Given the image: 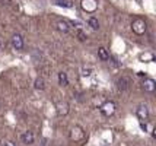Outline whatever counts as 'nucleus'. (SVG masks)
<instances>
[{
	"instance_id": "19",
	"label": "nucleus",
	"mask_w": 156,
	"mask_h": 146,
	"mask_svg": "<svg viewBox=\"0 0 156 146\" xmlns=\"http://www.w3.org/2000/svg\"><path fill=\"white\" fill-rule=\"evenodd\" d=\"M90 69H83L82 70V76H90Z\"/></svg>"
},
{
	"instance_id": "17",
	"label": "nucleus",
	"mask_w": 156,
	"mask_h": 146,
	"mask_svg": "<svg viewBox=\"0 0 156 146\" xmlns=\"http://www.w3.org/2000/svg\"><path fill=\"white\" fill-rule=\"evenodd\" d=\"M55 5L60 7H67V9L72 7V3H70L69 0H55Z\"/></svg>"
},
{
	"instance_id": "12",
	"label": "nucleus",
	"mask_w": 156,
	"mask_h": 146,
	"mask_svg": "<svg viewBox=\"0 0 156 146\" xmlns=\"http://www.w3.org/2000/svg\"><path fill=\"white\" fill-rule=\"evenodd\" d=\"M98 57L101 59L102 62H107V60H109L108 50L105 48V47H99V48H98Z\"/></svg>"
},
{
	"instance_id": "7",
	"label": "nucleus",
	"mask_w": 156,
	"mask_h": 146,
	"mask_svg": "<svg viewBox=\"0 0 156 146\" xmlns=\"http://www.w3.org/2000/svg\"><path fill=\"white\" fill-rule=\"evenodd\" d=\"M142 89L144 91V92H149V94H153L156 91V82L153 80V79H150V77H147V79H144L142 84Z\"/></svg>"
},
{
	"instance_id": "8",
	"label": "nucleus",
	"mask_w": 156,
	"mask_h": 146,
	"mask_svg": "<svg viewBox=\"0 0 156 146\" xmlns=\"http://www.w3.org/2000/svg\"><path fill=\"white\" fill-rule=\"evenodd\" d=\"M10 42H12V47L15 50H22L23 48V38L20 34H15L12 38H10Z\"/></svg>"
},
{
	"instance_id": "13",
	"label": "nucleus",
	"mask_w": 156,
	"mask_h": 146,
	"mask_svg": "<svg viewBox=\"0 0 156 146\" xmlns=\"http://www.w3.org/2000/svg\"><path fill=\"white\" fill-rule=\"evenodd\" d=\"M58 85L60 86H67L69 85V77L66 72H60L58 73Z\"/></svg>"
},
{
	"instance_id": "21",
	"label": "nucleus",
	"mask_w": 156,
	"mask_h": 146,
	"mask_svg": "<svg viewBox=\"0 0 156 146\" xmlns=\"http://www.w3.org/2000/svg\"><path fill=\"white\" fill-rule=\"evenodd\" d=\"M41 146H47V139H45V137L41 139Z\"/></svg>"
},
{
	"instance_id": "4",
	"label": "nucleus",
	"mask_w": 156,
	"mask_h": 146,
	"mask_svg": "<svg viewBox=\"0 0 156 146\" xmlns=\"http://www.w3.org/2000/svg\"><path fill=\"white\" fill-rule=\"evenodd\" d=\"M80 7L86 13H95L98 10V0H80Z\"/></svg>"
},
{
	"instance_id": "6",
	"label": "nucleus",
	"mask_w": 156,
	"mask_h": 146,
	"mask_svg": "<svg viewBox=\"0 0 156 146\" xmlns=\"http://www.w3.org/2000/svg\"><path fill=\"white\" fill-rule=\"evenodd\" d=\"M69 111H70V105H69L67 101H57L55 102V112H57L58 117L67 116Z\"/></svg>"
},
{
	"instance_id": "2",
	"label": "nucleus",
	"mask_w": 156,
	"mask_h": 146,
	"mask_svg": "<svg viewBox=\"0 0 156 146\" xmlns=\"http://www.w3.org/2000/svg\"><path fill=\"white\" fill-rule=\"evenodd\" d=\"M69 137H70L72 142H82V140L85 139V130H83V127L79 124H75L70 129Z\"/></svg>"
},
{
	"instance_id": "11",
	"label": "nucleus",
	"mask_w": 156,
	"mask_h": 146,
	"mask_svg": "<svg viewBox=\"0 0 156 146\" xmlns=\"http://www.w3.org/2000/svg\"><path fill=\"white\" fill-rule=\"evenodd\" d=\"M57 29L60 31V32H69V29H70V25H69L67 21H64V19H60V21H57Z\"/></svg>"
},
{
	"instance_id": "18",
	"label": "nucleus",
	"mask_w": 156,
	"mask_h": 146,
	"mask_svg": "<svg viewBox=\"0 0 156 146\" xmlns=\"http://www.w3.org/2000/svg\"><path fill=\"white\" fill-rule=\"evenodd\" d=\"M76 35L79 37V40H80V41H86V40H88V35L85 34L82 29H77V31H76Z\"/></svg>"
},
{
	"instance_id": "3",
	"label": "nucleus",
	"mask_w": 156,
	"mask_h": 146,
	"mask_svg": "<svg viewBox=\"0 0 156 146\" xmlns=\"http://www.w3.org/2000/svg\"><path fill=\"white\" fill-rule=\"evenodd\" d=\"M115 110H117V105L114 101H105V102L99 107V111L102 112L104 117H112V116L115 114Z\"/></svg>"
},
{
	"instance_id": "9",
	"label": "nucleus",
	"mask_w": 156,
	"mask_h": 146,
	"mask_svg": "<svg viewBox=\"0 0 156 146\" xmlns=\"http://www.w3.org/2000/svg\"><path fill=\"white\" fill-rule=\"evenodd\" d=\"M20 139H22V142H23L25 145H32L35 140V136L32 132H25V133H22Z\"/></svg>"
},
{
	"instance_id": "10",
	"label": "nucleus",
	"mask_w": 156,
	"mask_h": 146,
	"mask_svg": "<svg viewBox=\"0 0 156 146\" xmlns=\"http://www.w3.org/2000/svg\"><path fill=\"white\" fill-rule=\"evenodd\" d=\"M139 60L142 63H150V62H155V54L150 53V51H146V53H142L139 56Z\"/></svg>"
},
{
	"instance_id": "1",
	"label": "nucleus",
	"mask_w": 156,
	"mask_h": 146,
	"mask_svg": "<svg viewBox=\"0 0 156 146\" xmlns=\"http://www.w3.org/2000/svg\"><path fill=\"white\" fill-rule=\"evenodd\" d=\"M131 31L136 35L144 34V32L147 31V25H146L144 19H142V18H134V19L131 21Z\"/></svg>"
},
{
	"instance_id": "16",
	"label": "nucleus",
	"mask_w": 156,
	"mask_h": 146,
	"mask_svg": "<svg viewBox=\"0 0 156 146\" xmlns=\"http://www.w3.org/2000/svg\"><path fill=\"white\" fill-rule=\"evenodd\" d=\"M117 86H118L120 89H127V88H129V80H127L126 77H121V79L117 80Z\"/></svg>"
},
{
	"instance_id": "20",
	"label": "nucleus",
	"mask_w": 156,
	"mask_h": 146,
	"mask_svg": "<svg viewBox=\"0 0 156 146\" xmlns=\"http://www.w3.org/2000/svg\"><path fill=\"white\" fill-rule=\"evenodd\" d=\"M3 146H16V145H15L12 140H7V142H5V143H3Z\"/></svg>"
},
{
	"instance_id": "15",
	"label": "nucleus",
	"mask_w": 156,
	"mask_h": 146,
	"mask_svg": "<svg viewBox=\"0 0 156 146\" xmlns=\"http://www.w3.org/2000/svg\"><path fill=\"white\" fill-rule=\"evenodd\" d=\"M88 25L94 29V31H98V29H99V22H98V19L94 18V16H90L88 19Z\"/></svg>"
},
{
	"instance_id": "14",
	"label": "nucleus",
	"mask_w": 156,
	"mask_h": 146,
	"mask_svg": "<svg viewBox=\"0 0 156 146\" xmlns=\"http://www.w3.org/2000/svg\"><path fill=\"white\" fill-rule=\"evenodd\" d=\"M34 88L38 91H44L45 89V80H44L42 77H37L34 82Z\"/></svg>"
},
{
	"instance_id": "5",
	"label": "nucleus",
	"mask_w": 156,
	"mask_h": 146,
	"mask_svg": "<svg viewBox=\"0 0 156 146\" xmlns=\"http://www.w3.org/2000/svg\"><path fill=\"white\" fill-rule=\"evenodd\" d=\"M136 116L140 121H149V117H150V111H149V107L144 104H140L137 107L136 110Z\"/></svg>"
}]
</instances>
